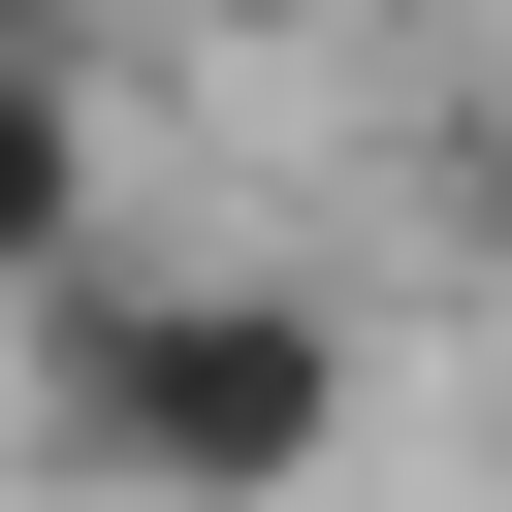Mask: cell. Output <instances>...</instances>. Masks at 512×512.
<instances>
[{
    "instance_id": "obj_1",
    "label": "cell",
    "mask_w": 512,
    "mask_h": 512,
    "mask_svg": "<svg viewBox=\"0 0 512 512\" xmlns=\"http://www.w3.org/2000/svg\"><path fill=\"white\" fill-rule=\"evenodd\" d=\"M32 448H64L96 512H320L352 320L256 288V256H64V288H32Z\"/></svg>"
},
{
    "instance_id": "obj_2",
    "label": "cell",
    "mask_w": 512,
    "mask_h": 512,
    "mask_svg": "<svg viewBox=\"0 0 512 512\" xmlns=\"http://www.w3.org/2000/svg\"><path fill=\"white\" fill-rule=\"evenodd\" d=\"M64 256H96V64L32 32V64H0V320H32Z\"/></svg>"
},
{
    "instance_id": "obj_3",
    "label": "cell",
    "mask_w": 512,
    "mask_h": 512,
    "mask_svg": "<svg viewBox=\"0 0 512 512\" xmlns=\"http://www.w3.org/2000/svg\"><path fill=\"white\" fill-rule=\"evenodd\" d=\"M416 224H448V256H480V288H512V96H480V128H448V160H416Z\"/></svg>"
},
{
    "instance_id": "obj_4",
    "label": "cell",
    "mask_w": 512,
    "mask_h": 512,
    "mask_svg": "<svg viewBox=\"0 0 512 512\" xmlns=\"http://www.w3.org/2000/svg\"><path fill=\"white\" fill-rule=\"evenodd\" d=\"M224 32H352V0H224Z\"/></svg>"
},
{
    "instance_id": "obj_5",
    "label": "cell",
    "mask_w": 512,
    "mask_h": 512,
    "mask_svg": "<svg viewBox=\"0 0 512 512\" xmlns=\"http://www.w3.org/2000/svg\"><path fill=\"white\" fill-rule=\"evenodd\" d=\"M32 32H64V0H0V64H32Z\"/></svg>"
}]
</instances>
